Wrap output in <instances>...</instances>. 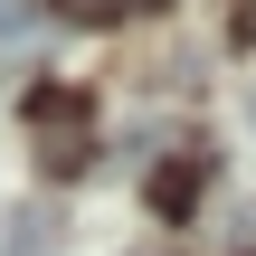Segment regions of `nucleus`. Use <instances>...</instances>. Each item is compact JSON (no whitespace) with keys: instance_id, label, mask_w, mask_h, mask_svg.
I'll return each instance as SVG.
<instances>
[{"instance_id":"f257e3e1","label":"nucleus","mask_w":256,"mask_h":256,"mask_svg":"<svg viewBox=\"0 0 256 256\" xmlns=\"http://www.w3.org/2000/svg\"><path fill=\"white\" fill-rule=\"evenodd\" d=\"M28 133H38V162L48 171H86L95 162V133H86V95L76 86H38L28 95Z\"/></svg>"},{"instance_id":"f03ea898","label":"nucleus","mask_w":256,"mask_h":256,"mask_svg":"<svg viewBox=\"0 0 256 256\" xmlns=\"http://www.w3.org/2000/svg\"><path fill=\"white\" fill-rule=\"evenodd\" d=\"M142 190H152V209H162V218H180V209H190V200L209 190V152H200V142H180V152H162Z\"/></svg>"},{"instance_id":"7ed1b4c3","label":"nucleus","mask_w":256,"mask_h":256,"mask_svg":"<svg viewBox=\"0 0 256 256\" xmlns=\"http://www.w3.org/2000/svg\"><path fill=\"white\" fill-rule=\"evenodd\" d=\"M48 247H57V218H48V209H19L10 238H0V256H48Z\"/></svg>"},{"instance_id":"20e7f679","label":"nucleus","mask_w":256,"mask_h":256,"mask_svg":"<svg viewBox=\"0 0 256 256\" xmlns=\"http://www.w3.org/2000/svg\"><path fill=\"white\" fill-rule=\"evenodd\" d=\"M76 28H114V19H142V10H162V0H57Z\"/></svg>"},{"instance_id":"39448f33","label":"nucleus","mask_w":256,"mask_h":256,"mask_svg":"<svg viewBox=\"0 0 256 256\" xmlns=\"http://www.w3.org/2000/svg\"><path fill=\"white\" fill-rule=\"evenodd\" d=\"M0 19H19V0H0Z\"/></svg>"},{"instance_id":"423d86ee","label":"nucleus","mask_w":256,"mask_h":256,"mask_svg":"<svg viewBox=\"0 0 256 256\" xmlns=\"http://www.w3.org/2000/svg\"><path fill=\"white\" fill-rule=\"evenodd\" d=\"M247 124H256V95H247Z\"/></svg>"}]
</instances>
